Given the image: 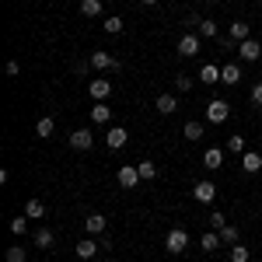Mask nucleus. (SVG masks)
I'll return each instance as SVG.
<instances>
[{
    "mask_svg": "<svg viewBox=\"0 0 262 262\" xmlns=\"http://www.w3.org/2000/svg\"><path fill=\"white\" fill-rule=\"evenodd\" d=\"M116 182H119L122 189H137V185H140V168H133V164H122L119 171H116Z\"/></svg>",
    "mask_w": 262,
    "mask_h": 262,
    "instance_id": "20e7f679",
    "label": "nucleus"
},
{
    "mask_svg": "<svg viewBox=\"0 0 262 262\" xmlns=\"http://www.w3.org/2000/svg\"><path fill=\"white\" fill-rule=\"evenodd\" d=\"M238 56L245 63H255V60H262V46L255 39H245V42H238Z\"/></svg>",
    "mask_w": 262,
    "mask_h": 262,
    "instance_id": "423d86ee",
    "label": "nucleus"
},
{
    "mask_svg": "<svg viewBox=\"0 0 262 262\" xmlns=\"http://www.w3.org/2000/svg\"><path fill=\"white\" fill-rule=\"evenodd\" d=\"M175 91H179V95H189V91H192V77H189V74H175Z\"/></svg>",
    "mask_w": 262,
    "mask_h": 262,
    "instance_id": "c756f323",
    "label": "nucleus"
},
{
    "mask_svg": "<svg viewBox=\"0 0 262 262\" xmlns=\"http://www.w3.org/2000/svg\"><path fill=\"white\" fill-rule=\"evenodd\" d=\"M252 105H262V81L252 88Z\"/></svg>",
    "mask_w": 262,
    "mask_h": 262,
    "instance_id": "4c0bfd02",
    "label": "nucleus"
},
{
    "mask_svg": "<svg viewBox=\"0 0 262 262\" xmlns=\"http://www.w3.org/2000/svg\"><path fill=\"white\" fill-rule=\"evenodd\" d=\"M175 108H179V98L175 95H158V112L161 116H171Z\"/></svg>",
    "mask_w": 262,
    "mask_h": 262,
    "instance_id": "b1692460",
    "label": "nucleus"
},
{
    "mask_svg": "<svg viewBox=\"0 0 262 262\" xmlns=\"http://www.w3.org/2000/svg\"><path fill=\"white\" fill-rule=\"evenodd\" d=\"M91 143H95L91 129H74V133H70V147H74V150H91Z\"/></svg>",
    "mask_w": 262,
    "mask_h": 262,
    "instance_id": "9d476101",
    "label": "nucleus"
},
{
    "mask_svg": "<svg viewBox=\"0 0 262 262\" xmlns=\"http://www.w3.org/2000/svg\"><path fill=\"white\" fill-rule=\"evenodd\" d=\"M143 4H147V7H154V4H158V0H143Z\"/></svg>",
    "mask_w": 262,
    "mask_h": 262,
    "instance_id": "58836bf2",
    "label": "nucleus"
},
{
    "mask_svg": "<svg viewBox=\"0 0 262 262\" xmlns=\"http://www.w3.org/2000/svg\"><path fill=\"white\" fill-rule=\"evenodd\" d=\"M81 14L84 18H98V14H105V4L101 0H81Z\"/></svg>",
    "mask_w": 262,
    "mask_h": 262,
    "instance_id": "412c9836",
    "label": "nucleus"
},
{
    "mask_svg": "<svg viewBox=\"0 0 262 262\" xmlns=\"http://www.w3.org/2000/svg\"><path fill=\"white\" fill-rule=\"evenodd\" d=\"M108 119H112V108H108L105 101H98V105H91V122H98V126H105Z\"/></svg>",
    "mask_w": 262,
    "mask_h": 262,
    "instance_id": "6ab92c4d",
    "label": "nucleus"
},
{
    "mask_svg": "<svg viewBox=\"0 0 262 262\" xmlns=\"http://www.w3.org/2000/svg\"><path fill=\"white\" fill-rule=\"evenodd\" d=\"M164 248H168L171 255H182V252L189 248V234H185L182 227H171V231H168V238H164Z\"/></svg>",
    "mask_w": 262,
    "mask_h": 262,
    "instance_id": "f03ea898",
    "label": "nucleus"
},
{
    "mask_svg": "<svg viewBox=\"0 0 262 262\" xmlns=\"http://www.w3.org/2000/svg\"><path fill=\"white\" fill-rule=\"evenodd\" d=\"M88 91H91L95 101H108V95H112V81H108V77H95V81L88 84Z\"/></svg>",
    "mask_w": 262,
    "mask_h": 262,
    "instance_id": "0eeeda50",
    "label": "nucleus"
},
{
    "mask_svg": "<svg viewBox=\"0 0 262 262\" xmlns=\"http://www.w3.org/2000/svg\"><path fill=\"white\" fill-rule=\"evenodd\" d=\"M182 137H185L189 143H200V140H203V122H185Z\"/></svg>",
    "mask_w": 262,
    "mask_h": 262,
    "instance_id": "393cba45",
    "label": "nucleus"
},
{
    "mask_svg": "<svg viewBox=\"0 0 262 262\" xmlns=\"http://www.w3.org/2000/svg\"><path fill=\"white\" fill-rule=\"evenodd\" d=\"M4 70H7V77H18V74H21V63L18 60H7V67H4Z\"/></svg>",
    "mask_w": 262,
    "mask_h": 262,
    "instance_id": "e433bc0d",
    "label": "nucleus"
},
{
    "mask_svg": "<svg viewBox=\"0 0 262 262\" xmlns=\"http://www.w3.org/2000/svg\"><path fill=\"white\" fill-rule=\"evenodd\" d=\"M238 81H242V67H238V63H224V67H221V84L234 88Z\"/></svg>",
    "mask_w": 262,
    "mask_h": 262,
    "instance_id": "f8f14e48",
    "label": "nucleus"
},
{
    "mask_svg": "<svg viewBox=\"0 0 262 262\" xmlns=\"http://www.w3.org/2000/svg\"><path fill=\"white\" fill-rule=\"evenodd\" d=\"M221 234H217V231H206V234H203V238H200V248H203V252H217V248H221Z\"/></svg>",
    "mask_w": 262,
    "mask_h": 262,
    "instance_id": "5701e85b",
    "label": "nucleus"
},
{
    "mask_svg": "<svg viewBox=\"0 0 262 262\" xmlns=\"http://www.w3.org/2000/svg\"><path fill=\"white\" fill-rule=\"evenodd\" d=\"M25 217H35V221H39V217H46V203H42V200H32L28 206H25Z\"/></svg>",
    "mask_w": 262,
    "mask_h": 262,
    "instance_id": "bb28decb",
    "label": "nucleus"
},
{
    "mask_svg": "<svg viewBox=\"0 0 262 262\" xmlns=\"http://www.w3.org/2000/svg\"><path fill=\"white\" fill-rule=\"evenodd\" d=\"M53 133H56V122L49 119V116H42V119L35 122V137H42V140H49Z\"/></svg>",
    "mask_w": 262,
    "mask_h": 262,
    "instance_id": "4be33fe9",
    "label": "nucleus"
},
{
    "mask_svg": "<svg viewBox=\"0 0 262 262\" xmlns=\"http://www.w3.org/2000/svg\"><path fill=\"white\" fill-rule=\"evenodd\" d=\"M126 140H129V133H126L122 126H112V129L105 133V147H108V150H119V147H126Z\"/></svg>",
    "mask_w": 262,
    "mask_h": 262,
    "instance_id": "1a4fd4ad",
    "label": "nucleus"
},
{
    "mask_svg": "<svg viewBox=\"0 0 262 262\" xmlns=\"http://www.w3.org/2000/svg\"><path fill=\"white\" fill-rule=\"evenodd\" d=\"M217 234H221L224 245H238V242H242V231H238L234 224H227V227H224V231H217Z\"/></svg>",
    "mask_w": 262,
    "mask_h": 262,
    "instance_id": "a878e982",
    "label": "nucleus"
},
{
    "mask_svg": "<svg viewBox=\"0 0 262 262\" xmlns=\"http://www.w3.org/2000/svg\"><path fill=\"white\" fill-rule=\"evenodd\" d=\"M35 248H42V252L56 248V238H53V231H49V227H39V231H35Z\"/></svg>",
    "mask_w": 262,
    "mask_h": 262,
    "instance_id": "2eb2a0df",
    "label": "nucleus"
},
{
    "mask_svg": "<svg viewBox=\"0 0 262 262\" xmlns=\"http://www.w3.org/2000/svg\"><path fill=\"white\" fill-rule=\"evenodd\" d=\"M221 164H224V150H221V147H210V150L203 154V168H210V171H217Z\"/></svg>",
    "mask_w": 262,
    "mask_h": 262,
    "instance_id": "4468645a",
    "label": "nucleus"
},
{
    "mask_svg": "<svg viewBox=\"0 0 262 262\" xmlns=\"http://www.w3.org/2000/svg\"><path fill=\"white\" fill-rule=\"evenodd\" d=\"M234 42H245L252 39V28H248V21H231V32H227Z\"/></svg>",
    "mask_w": 262,
    "mask_h": 262,
    "instance_id": "a211bd4d",
    "label": "nucleus"
},
{
    "mask_svg": "<svg viewBox=\"0 0 262 262\" xmlns=\"http://www.w3.org/2000/svg\"><path fill=\"white\" fill-rule=\"evenodd\" d=\"M84 227H88V234H105V217L101 213H88L84 217Z\"/></svg>",
    "mask_w": 262,
    "mask_h": 262,
    "instance_id": "aec40b11",
    "label": "nucleus"
},
{
    "mask_svg": "<svg viewBox=\"0 0 262 262\" xmlns=\"http://www.w3.org/2000/svg\"><path fill=\"white\" fill-rule=\"evenodd\" d=\"M98 248H101V245L95 242V238H84V242H77V259H95Z\"/></svg>",
    "mask_w": 262,
    "mask_h": 262,
    "instance_id": "dca6fc26",
    "label": "nucleus"
},
{
    "mask_svg": "<svg viewBox=\"0 0 262 262\" xmlns=\"http://www.w3.org/2000/svg\"><path fill=\"white\" fill-rule=\"evenodd\" d=\"M91 67H95V70H119V60H116L112 53H105V49H95V53H91Z\"/></svg>",
    "mask_w": 262,
    "mask_h": 262,
    "instance_id": "39448f33",
    "label": "nucleus"
},
{
    "mask_svg": "<svg viewBox=\"0 0 262 262\" xmlns=\"http://www.w3.org/2000/svg\"><path fill=\"white\" fill-rule=\"evenodd\" d=\"M227 116H231V101H224V98L206 101V122L221 126V122H227Z\"/></svg>",
    "mask_w": 262,
    "mask_h": 262,
    "instance_id": "f257e3e1",
    "label": "nucleus"
},
{
    "mask_svg": "<svg viewBox=\"0 0 262 262\" xmlns=\"http://www.w3.org/2000/svg\"><path fill=\"white\" fill-rule=\"evenodd\" d=\"M196 32H200L203 39H221V32H217V21H213V18H200Z\"/></svg>",
    "mask_w": 262,
    "mask_h": 262,
    "instance_id": "f3484780",
    "label": "nucleus"
},
{
    "mask_svg": "<svg viewBox=\"0 0 262 262\" xmlns=\"http://www.w3.org/2000/svg\"><path fill=\"white\" fill-rule=\"evenodd\" d=\"M105 32H108V35H119V32H122V18H116V14L105 18Z\"/></svg>",
    "mask_w": 262,
    "mask_h": 262,
    "instance_id": "473e14b6",
    "label": "nucleus"
},
{
    "mask_svg": "<svg viewBox=\"0 0 262 262\" xmlns=\"http://www.w3.org/2000/svg\"><path fill=\"white\" fill-rule=\"evenodd\" d=\"M11 231H14V234H25V231H28V217H14V221H11Z\"/></svg>",
    "mask_w": 262,
    "mask_h": 262,
    "instance_id": "c9c22d12",
    "label": "nucleus"
},
{
    "mask_svg": "<svg viewBox=\"0 0 262 262\" xmlns=\"http://www.w3.org/2000/svg\"><path fill=\"white\" fill-rule=\"evenodd\" d=\"M200 42H203L200 32H185L179 39V56H200Z\"/></svg>",
    "mask_w": 262,
    "mask_h": 262,
    "instance_id": "7ed1b4c3",
    "label": "nucleus"
},
{
    "mask_svg": "<svg viewBox=\"0 0 262 262\" xmlns=\"http://www.w3.org/2000/svg\"><path fill=\"white\" fill-rule=\"evenodd\" d=\"M248 259H252L248 245H231V262H248Z\"/></svg>",
    "mask_w": 262,
    "mask_h": 262,
    "instance_id": "c85d7f7f",
    "label": "nucleus"
},
{
    "mask_svg": "<svg viewBox=\"0 0 262 262\" xmlns=\"http://www.w3.org/2000/svg\"><path fill=\"white\" fill-rule=\"evenodd\" d=\"M137 168H140V179H143V182L158 179V164H154V161H140Z\"/></svg>",
    "mask_w": 262,
    "mask_h": 262,
    "instance_id": "7c9ffc66",
    "label": "nucleus"
},
{
    "mask_svg": "<svg viewBox=\"0 0 262 262\" xmlns=\"http://www.w3.org/2000/svg\"><path fill=\"white\" fill-rule=\"evenodd\" d=\"M227 150H231V154H245V137L242 133H231V137H227Z\"/></svg>",
    "mask_w": 262,
    "mask_h": 262,
    "instance_id": "cd10ccee",
    "label": "nucleus"
},
{
    "mask_svg": "<svg viewBox=\"0 0 262 262\" xmlns=\"http://www.w3.org/2000/svg\"><path fill=\"white\" fill-rule=\"evenodd\" d=\"M192 196H196L200 203H213V200H217V185H213L210 179H203V182L192 185Z\"/></svg>",
    "mask_w": 262,
    "mask_h": 262,
    "instance_id": "6e6552de",
    "label": "nucleus"
},
{
    "mask_svg": "<svg viewBox=\"0 0 262 262\" xmlns=\"http://www.w3.org/2000/svg\"><path fill=\"white\" fill-rule=\"evenodd\" d=\"M7 262H28V252H25L21 245H11V248H7Z\"/></svg>",
    "mask_w": 262,
    "mask_h": 262,
    "instance_id": "2f4dec72",
    "label": "nucleus"
},
{
    "mask_svg": "<svg viewBox=\"0 0 262 262\" xmlns=\"http://www.w3.org/2000/svg\"><path fill=\"white\" fill-rule=\"evenodd\" d=\"M242 171H248V175L262 171V154H259V150H245V154H242Z\"/></svg>",
    "mask_w": 262,
    "mask_h": 262,
    "instance_id": "9b49d317",
    "label": "nucleus"
},
{
    "mask_svg": "<svg viewBox=\"0 0 262 262\" xmlns=\"http://www.w3.org/2000/svg\"><path fill=\"white\" fill-rule=\"evenodd\" d=\"M200 81L203 84H221V67H217V63H203L200 67Z\"/></svg>",
    "mask_w": 262,
    "mask_h": 262,
    "instance_id": "ddd939ff",
    "label": "nucleus"
},
{
    "mask_svg": "<svg viewBox=\"0 0 262 262\" xmlns=\"http://www.w3.org/2000/svg\"><path fill=\"white\" fill-rule=\"evenodd\" d=\"M91 70H95V67H91V60H74V74H91Z\"/></svg>",
    "mask_w": 262,
    "mask_h": 262,
    "instance_id": "f704fd0d",
    "label": "nucleus"
},
{
    "mask_svg": "<svg viewBox=\"0 0 262 262\" xmlns=\"http://www.w3.org/2000/svg\"><path fill=\"white\" fill-rule=\"evenodd\" d=\"M206 221H210V231H224V227H227V217H224V213H210Z\"/></svg>",
    "mask_w": 262,
    "mask_h": 262,
    "instance_id": "72a5a7b5",
    "label": "nucleus"
}]
</instances>
